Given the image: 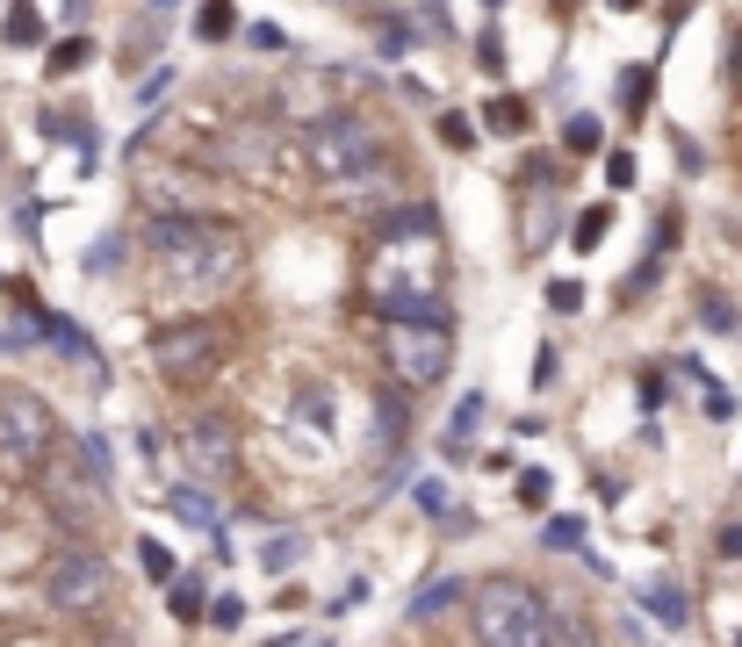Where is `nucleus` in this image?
Here are the masks:
<instances>
[{
    "mask_svg": "<svg viewBox=\"0 0 742 647\" xmlns=\"http://www.w3.org/2000/svg\"><path fill=\"white\" fill-rule=\"evenodd\" d=\"M642 611L663 626V634H685V626H692V597H685V583H677V576H649V583H642Z\"/></svg>",
    "mask_w": 742,
    "mask_h": 647,
    "instance_id": "nucleus-18",
    "label": "nucleus"
},
{
    "mask_svg": "<svg viewBox=\"0 0 742 647\" xmlns=\"http://www.w3.org/2000/svg\"><path fill=\"white\" fill-rule=\"evenodd\" d=\"M692 310H700V331H714V338H729L735 331V302L729 296H721V288H700V296H692Z\"/></svg>",
    "mask_w": 742,
    "mask_h": 647,
    "instance_id": "nucleus-29",
    "label": "nucleus"
},
{
    "mask_svg": "<svg viewBox=\"0 0 742 647\" xmlns=\"http://www.w3.org/2000/svg\"><path fill=\"white\" fill-rule=\"evenodd\" d=\"M289 431H296V446H325L332 439V381H303L296 389Z\"/></svg>",
    "mask_w": 742,
    "mask_h": 647,
    "instance_id": "nucleus-17",
    "label": "nucleus"
},
{
    "mask_svg": "<svg viewBox=\"0 0 742 647\" xmlns=\"http://www.w3.org/2000/svg\"><path fill=\"white\" fill-rule=\"evenodd\" d=\"M541 647H598V619L584 605H555L548 597V626H541Z\"/></svg>",
    "mask_w": 742,
    "mask_h": 647,
    "instance_id": "nucleus-20",
    "label": "nucleus"
},
{
    "mask_svg": "<svg viewBox=\"0 0 742 647\" xmlns=\"http://www.w3.org/2000/svg\"><path fill=\"white\" fill-rule=\"evenodd\" d=\"M51 454H58V410L37 389H0V475L37 482Z\"/></svg>",
    "mask_w": 742,
    "mask_h": 647,
    "instance_id": "nucleus-8",
    "label": "nucleus"
},
{
    "mask_svg": "<svg viewBox=\"0 0 742 647\" xmlns=\"http://www.w3.org/2000/svg\"><path fill=\"white\" fill-rule=\"evenodd\" d=\"M605 180H613V188H634V151H613V159H605Z\"/></svg>",
    "mask_w": 742,
    "mask_h": 647,
    "instance_id": "nucleus-52",
    "label": "nucleus"
},
{
    "mask_svg": "<svg viewBox=\"0 0 742 647\" xmlns=\"http://www.w3.org/2000/svg\"><path fill=\"white\" fill-rule=\"evenodd\" d=\"M634 396H642V410H663V367H642V389Z\"/></svg>",
    "mask_w": 742,
    "mask_h": 647,
    "instance_id": "nucleus-51",
    "label": "nucleus"
},
{
    "mask_svg": "<svg viewBox=\"0 0 742 647\" xmlns=\"http://www.w3.org/2000/svg\"><path fill=\"white\" fill-rule=\"evenodd\" d=\"M145 259L159 267V281L188 288V296H217L246 273V230L231 216H145L138 230Z\"/></svg>",
    "mask_w": 742,
    "mask_h": 647,
    "instance_id": "nucleus-1",
    "label": "nucleus"
},
{
    "mask_svg": "<svg viewBox=\"0 0 742 647\" xmlns=\"http://www.w3.org/2000/svg\"><path fill=\"white\" fill-rule=\"evenodd\" d=\"M202 166H217V173H231V180H275V166H281V122L275 116H238V122H224L217 137H209V151H202Z\"/></svg>",
    "mask_w": 742,
    "mask_h": 647,
    "instance_id": "nucleus-9",
    "label": "nucleus"
},
{
    "mask_svg": "<svg viewBox=\"0 0 742 647\" xmlns=\"http://www.w3.org/2000/svg\"><path fill=\"white\" fill-rule=\"evenodd\" d=\"M123 252H130L123 230H101V238L87 245V273H116V259H123Z\"/></svg>",
    "mask_w": 742,
    "mask_h": 647,
    "instance_id": "nucleus-35",
    "label": "nucleus"
},
{
    "mask_svg": "<svg viewBox=\"0 0 742 647\" xmlns=\"http://www.w3.org/2000/svg\"><path fill=\"white\" fill-rule=\"evenodd\" d=\"M202 619L217 626V634H238V626H246V597H231V590H224V597H209V611H202Z\"/></svg>",
    "mask_w": 742,
    "mask_h": 647,
    "instance_id": "nucleus-41",
    "label": "nucleus"
},
{
    "mask_svg": "<svg viewBox=\"0 0 742 647\" xmlns=\"http://www.w3.org/2000/svg\"><path fill=\"white\" fill-rule=\"evenodd\" d=\"M729 647H742V634H735V640H729Z\"/></svg>",
    "mask_w": 742,
    "mask_h": 647,
    "instance_id": "nucleus-57",
    "label": "nucleus"
},
{
    "mask_svg": "<svg viewBox=\"0 0 742 647\" xmlns=\"http://www.w3.org/2000/svg\"><path fill=\"white\" fill-rule=\"evenodd\" d=\"M37 497H43V511H51L66 532H87V526H101V504H109V489H101L72 454H51V460L37 468Z\"/></svg>",
    "mask_w": 742,
    "mask_h": 647,
    "instance_id": "nucleus-10",
    "label": "nucleus"
},
{
    "mask_svg": "<svg viewBox=\"0 0 742 647\" xmlns=\"http://www.w3.org/2000/svg\"><path fill=\"white\" fill-rule=\"evenodd\" d=\"M37 597L58 611V619H95V611L116 597V568H109V554H101L95 539H66V547L43 561Z\"/></svg>",
    "mask_w": 742,
    "mask_h": 647,
    "instance_id": "nucleus-6",
    "label": "nucleus"
},
{
    "mask_svg": "<svg viewBox=\"0 0 742 647\" xmlns=\"http://www.w3.org/2000/svg\"><path fill=\"white\" fill-rule=\"evenodd\" d=\"M563 145H570V151H577V159H592V151L605 145L598 116H570V122H563Z\"/></svg>",
    "mask_w": 742,
    "mask_h": 647,
    "instance_id": "nucleus-39",
    "label": "nucleus"
},
{
    "mask_svg": "<svg viewBox=\"0 0 742 647\" xmlns=\"http://www.w3.org/2000/svg\"><path fill=\"white\" fill-rule=\"evenodd\" d=\"M656 281H663V252H642V259H634V273H627V288H620V302H642Z\"/></svg>",
    "mask_w": 742,
    "mask_h": 647,
    "instance_id": "nucleus-36",
    "label": "nucleus"
},
{
    "mask_svg": "<svg viewBox=\"0 0 742 647\" xmlns=\"http://www.w3.org/2000/svg\"><path fill=\"white\" fill-rule=\"evenodd\" d=\"M520 504L526 511H548L555 504V475L548 468H520Z\"/></svg>",
    "mask_w": 742,
    "mask_h": 647,
    "instance_id": "nucleus-37",
    "label": "nucleus"
},
{
    "mask_svg": "<svg viewBox=\"0 0 742 647\" xmlns=\"http://www.w3.org/2000/svg\"><path fill=\"white\" fill-rule=\"evenodd\" d=\"M397 94H404V101H412V108H433V101H441V94H433V87H426V80H412V72H404V80H397Z\"/></svg>",
    "mask_w": 742,
    "mask_h": 647,
    "instance_id": "nucleus-53",
    "label": "nucleus"
},
{
    "mask_svg": "<svg viewBox=\"0 0 742 647\" xmlns=\"http://www.w3.org/2000/svg\"><path fill=\"white\" fill-rule=\"evenodd\" d=\"M714 554H721V561H742V518H721V532H714Z\"/></svg>",
    "mask_w": 742,
    "mask_h": 647,
    "instance_id": "nucleus-48",
    "label": "nucleus"
},
{
    "mask_svg": "<svg viewBox=\"0 0 742 647\" xmlns=\"http://www.w3.org/2000/svg\"><path fill=\"white\" fill-rule=\"evenodd\" d=\"M383 367H389V389L404 396L441 389L454 367V310L426 324H383Z\"/></svg>",
    "mask_w": 742,
    "mask_h": 647,
    "instance_id": "nucleus-7",
    "label": "nucleus"
},
{
    "mask_svg": "<svg viewBox=\"0 0 742 647\" xmlns=\"http://www.w3.org/2000/svg\"><path fill=\"white\" fill-rule=\"evenodd\" d=\"M180 454H188L209 482H231L238 475V425L224 418V410H195L188 431H180Z\"/></svg>",
    "mask_w": 742,
    "mask_h": 647,
    "instance_id": "nucleus-13",
    "label": "nucleus"
},
{
    "mask_svg": "<svg viewBox=\"0 0 742 647\" xmlns=\"http://www.w3.org/2000/svg\"><path fill=\"white\" fill-rule=\"evenodd\" d=\"M231 29H238V8H231V0H209V8L195 14V37H202V43H224Z\"/></svg>",
    "mask_w": 742,
    "mask_h": 647,
    "instance_id": "nucleus-33",
    "label": "nucleus"
},
{
    "mask_svg": "<svg viewBox=\"0 0 742 647\" xmlns=\"http://www.w3.org/2000/svg\"><path fill=\"white\" fill-rule=\"evenodd\" d=\"M454 605H468V583H462V576H433V583H418V597H412V626L447 619Z\"/></svg>",
    "mask_w": 742,
    "mask_h": 647,
    "instance_id": "nucleus-22",
    "label": "nucleus"
},
{
    "mask_svg": "<svg viewBox=\"0 0 742 647\" xmlns=\"http://www.w3.org/2000/svg\"><path fill=\"white\" fill-rule=\"evenodd\" d=\"M166 87H174V72L159 66V72H151V80H138V108H159V101H166Z\"/></svg>",
    "mask_w": 742,
    "mask_h": 647,
    "instance_id": "nucleus-49",
    "label": "nucleus"
},
{
    "mask_svg": "<svg viewBox=\"0 0 742 647\" xmlns=\"http://www.w3.org/2000/svg\"><path fill=\"white\" fill-rule=\"evenodd\" d=\"M375 439H383V454H389V460L412 454V396L389 389V381L375 389Z\"/></svg>",
    "mask_w": 742,
    "mask_h": 647,
    "instance_id": "nucleus-16",
    "label": "nucleus"
},
{
    "mask_svg": "<svg viewBox=\"0 0 742 647\" xmlns=\"http://www.w3.org/2000/svg\"><path fill=\"white\" fill-rule=\"evenodd\" d=\"M476 66H483V72H505V37H497V22L476 37Z\"/></svg>",
    "mask_w": 742,
    "mask_h": 647,
    "instance_id": "nucleus-43",
    "label": "nucleus"
},
{
    "mask_svg": "<svg viewBox=\"0 0 742 647\" xmlns=\"http://www.w3.org/2000/svg\"><path fill=\"white\" fill-rule=\"evenodd\" d=\"M412 43H418V37H412V14H404V8H383V14H375V58H383V66H397Z\"/></svg>",
    "mask_w": 742,
    "mask_h": 647,
    "instance_id": "nucleus-25",
    "label": "nucleus"
},
{
    "mask_svg": "<svg viewBox=\"0 0 742 647\" xmlns=\"http://www.w3.org/2000/svg\"><path fill=\"white\" fill-rule=\"evenodd\" d=\"M541 539H548V547H584V518H548Z\"/></svg>",
    "mask_w": 742,
    "mask_h": 647,
    "instance_id": "nucleus-44",
    "label": "nucleus"
},
{
    "mask_svg": "<svg viewBox=\"0 0 742 647\" xmlns=\"http://www.w3.org/2000/svg\"><path fill=\"white\" fill-rule=\"evenodd\" d=\"M548 310L577 317V310H584V281H548Z\"/></svg>",
    "mask_w": 742,
    "mask_h": 647,
    "instance_id": "nucleus-46",
    "label": "nucleus"
},
{
    "mask_svg": "<svg viewBox=\"0 0 742 647\" xmlns=\"http://www.w3.org/2000/svg\"><path fill=\"white\" fill-rule=\"evenodd\" d=\"M37 223H43V202H22V209H14V230H22V238H37Z\"/></svg>",
    "mask_w": 742,
    "mask_h": 647,
    "instance_id": "nucleus-55",
    "label": "nucleus"
},
{
    "mask_svg": "<svg viewBox=\"0 0 742 647\" xmlns=\"http://www.w3.org/2000/svg\"><path fill=\"white\" fill-rule=\"evenodd\" d=\"M605 223H613V202L584 209V216H577V230H570V245H577V252H598V245H605Z\"/></svg>",
    "mask_w": 742,
    "mask_h": 647,
    "instance_id": "nucleus-34",
    "label": "nucleus"
},
{
    "mask_svg": "<svg viewBox=\"0 0 742 647\" xmlns=\"http://www.w3.org/2000/svg\"><path fill=\"white\" fill-rule=\"evenodd\" d=\"M43 37H51L43 8H8V14H0V43H14V51H37Z\"/></svg>",
    "mask_w": 742,
    "mask_h": 647,
    "instance_id": "nucleus-26",
    "label": "nucleus"
},
{
    "mask_svg": "<svg viewBox=\"0 0 742 647\" xmlns=\"http://www.w3.org/2000/svg\"><path fill=\"white\" fill-rule=\"evenodd\" d=\"M246 43L253 51H289V29L281 22H246Z\"/></svg>",
    "mask_w": 742,
    "mask_h": 647,
    "instance_id": "nucleus-42",
    "label": "nucleus"
},
{
    "mask_svg": "<svg viewBox=\"0 0 742 647\" xmlns=\"http://www.w3.org/2000/svg\"><path fill=\"white\" fill-rule=\"evenodd\" d=\"M412 504L433 518V526H447V532H468V511L454 504V489L441 482V475H418V482H412Z\"/></svg>",
    "mask_w": 742,
    "mask_h": 647,
    "instance_id": "nucleus-21",
    "label": "nucleus"
},
{
    "mask_svg": "<svg viewBox=\"0 0 742 647\" xmlns=\"http://www.w3.org/2000/svg\"><path fill=\"white\" fill-rule=\"evenodd\" d=\"M412 14V37L418 43H447L454 37V8H404Z\"/></svg>",
    "mask_w": 742,
    "mask_h": 647,
    "instance_id": "nucleus-32",
    "label": "nucleus"
},
{
    "mask_svg": "<svg viewBox=\"0 0 742 647\" xmlns=\"http://www.w3.org/2000/svg\"><path fill=\"white\" fill-rule=\"evenodd\" d=\"M368 302L383 310V324L447 317V238L375 245V259H368Z\"/></svg>",
    "mask_w": 742,
    "mask_h": 647,
    "instance_id": "nucleus-2",
    "label": "nucleus"
},
{
    "mask_svg": "<svg viewBox=\"0 0 742 647\" xmlns=\"http://www.w3.org/2000/svg\"><path fill=\"white\" fill-rule=\"evenodd\" d=\"M72 460H80V468L95 475L101 489L116 482V446H109V431H80V446H72Z\"/></svg>",
    "mask_w": 742,
    "mask_h": 647,
    "instance_id": "nucleus-28",
    "label": "nucleus"
},
{
    "mask_svg": "<svg viewBox=\"0 0 742 647\" xmlns=\"http://www.w3.org/2000/svg\"><path fill=\"white\" fill-rule=\"evenodd\" d=\"M166 611H174L180 626H202V611H209L202 576H174V583H166Z\"/></svg>",
    "mask_w": 742,
    "mask_h": 647,
    "instance_id": "nucleus-27",
    "label": "nucleus"
},
{
    "mask_svg": "<svg viewBox=\"0 0 742 647\" xmlns=\"http://www.w3.org/2000/svg\"><path fill=\"white\" fill-rule=\"evenodd\" d=\"M138 568H145V583H159V590H166V583H174L180 576V561H174V547H166V539H138Z\"/></svg>",
    "mask_w": 742,
    "mask_h": 647,
    "instance_id": "nucleus-31",
    "label": "nucleus"
},
{
    "mask_svg": "<svg viewBox=\"0 0 742 647\" xmlns=\"http://www.w3.org/2000/svg\"><path fill=\"white\" fill-rule=\"evenodd\" d=\"M620 87H627L620 108H627V116H642V108H649V87H656V66H627V72H620Z\"/></svg>",
    "mask_w": 742,
    "mask_h": 647,
    "instance_id": "nucleus-38",
    "label": "nucleus"
},
{
    "mask_svg": "<svg viewBox=\"0 0 742 647\" xmlns=\"http://www.w3.org/2000/svg\"><path fill=\"white\" fill-rule=\"evenodd\" d=\"M548 590L534 576H483L468 583V634L476 647H541Z\"/></svg>",
    "mask_w": 742,
    "mask_h": 647,
    "instance_id": "nucleus-3",
    "label": "nucleus"
},
{
    "mask_svg": "<svg viewBox=\"0 0 742 647\" xmlns=\"http://www.w3.org/2000/svg\"><path fill=\"white\" fill-rule=\"evenodd\" d=\"M138 454L151 460V468H159V460H166V431H159V425H145V431H138Z\"/></svg>",
    "mask_w": 742,
    "mask_h": 647,
    "instance_id": "nucleus-54",
    "label": "nucleus"
},
{
    "mask_svg": "<svg viewBox=\"0 0 742 647\" xmlns=\"http://www.w3.org/2000/svg\"><path fill=\"white\" fill-rule=\"evenodd\" d=\"M563 166L555 159H526V188H520V259H541L563 230V195H555Z\"/></svg>",
    "mask_w": 742,
    "mask_h": 647,
    "instance_id": "nucleus-11",
    "label": "nucleus"
},
{
    "mask_svg": "<svg viewBox=\"0 0 742 647\" xmlns=\"http://www.w3.org/2000/svg\"><path fill=\"white\" fill-rule=\"evenodd\" d=\"M418 238H441V202H389L383 223H375V245H418Z\"/></svg>",
    "mask_w": 742,
    "mask_h": 647,
    "instance_id": "nucleus-15",
    "label": "nucleus"
},
{
    "mask_svg": "<svg viewBox=\"0 0 742 647\" xmlns=\"http://www.w3.org/2000/svg\"><path fill=\"white\" fill-rule=\"evenodd\" d=\"M310 647H332V640H310Z\"/></svg>",
    "mask_w": 742,
    "mask_h": 647,
    "instance_id": "nucleus-56",
    "label": "nucleus"
},
{
    "mask_svg": "<svg viewBox=\"0 0 742 647\" xmlns=\"http://www.w3.org/2000/svg\"><path fill=\"white\" fill-rule=\"evenodd\" d=\"M700 410H706L714 425H729V418H735V396H729V389H706V396H700Z\"/></svg>",
    "mask_w": 742,
    "mask_h": 647,
    "instance_id": "nucleus-50",
    "label": "nucleus"
},
{
    "mask_svg": "<svg viewBox=\"0 0 742 647\" xmlns=\"http://www.w3.org/2000/svg\"><path fill=\"white\" fill-rule=\"evenodd\" d=\"M87 58H95V37H66V43H51V51H43V72H51V80H72Z\"/></svg>",
    "mask_w": 742,
    "mask_h": 647,
    "instance_id": "nucleus-30",
    "label": "nucleus"
},
{
    "mask_svg": "<svg viewBox=\"0 0 742 647\" xmlns=\"http://www.w3.org/2000/svg\"><path fill=\"white\" fill-rule=\"evenodd\" d=\"M166 511H174L188 532H224V504L209 497L202 482H174V489H166Z\"/></svg>",
    "mask_w": 742,
    "mask_h": 647,
    "instance_id": "nucleus-19",
    "label": "nucleus"
},
{
    "mask_svg": "<svg viewBox=\"0 0 742 647\" xmlns=\"http://www.w3.org/2000/svg\"><path fill=\"white\" fill-rule=\"evenodd\" d=\"M483 122H491L497 137H520V130H526V101H512V94L491 101V108H483Z\"/></svg>",
    "mask_w": 742,
    "mask_h": 647,
    "instance_id": "nucleus-40",
    "label": "nucleus"
},
{
    "mask_svg": "<svg viewBox=\"0 0 742 647\" xmlns=\"http://www.w3.org/2000/svg\"><path fill=\"white\" fill-rule=\"evenodd\" d=\"M138 195L159 216H209V173L202 166H180V159L138 166Z\"/></svg>",
    "mask_w": 742,
    "mask_h": 647,
    "instance_id": "nucleus-12",
    "label": "nucleus"
},
{
    "mask_svg": "<svg viewBox=\"0 0 742 647\" xmlns=\"http://www.w3.org/2000/svg\"><path fill=\"white\" fill-rule=\"evenodd\" d=\"M231 352V324L224 317H174L145 338V367L166 381V389H195L209 381V367Z\"/></svg>",
    "mask_w": 742,
    "mask_h": 647,
    "instance_id": "nucleus-5",
    "label": "nucleus"
},
{
    "mask_svg": "<svg viewBox=\"0 0 742 647\" xmlns=\"http://www.w3.org/2000/svg\"><path fill=\"white\" fill-rule=\"evenodd\" d=\"M37 338H43L51 352H66L72 367H87V381H95V389H109V360H101L95 338H87L66 310H43V302H37V310H29V346H37Z\"/></svg>",
    "mask_w": 742,
    "mask_h": 647,
    "instance_id": "nucleus-14",
    "label": "nucleus"
},
{
    "mask_svg": "<svg viewBox=\"0 0 742 647\" xmlns=\"http://www.w3.org/2000/svg\"><path fill=\"white\" fill-rule=\"evenodd\" d=\"M555 375H563V352H555V346H534V389H555Z\"/></svg>",
    "mask_w": 742,
    "mask_h": 647,
    "instance_id": "nucleus-47",
    "label": "nucleus"
},
{
    "mask_svg": "<svg viewBox=\"0 0 742 647\" xmlns=\"http://www.w3.org/2000/svg\"><path fill=\"white\" fill-rule=\"evenodd\" d=\"M483 410H491V396H483V389H468L462 404H454V418H447V431H441V454H447V460H468V431L483 425Z\"/></svg>",
    "mask_w": 742,
    "mask_h": 647,
    "instance_id": "nucleus-24",
    "label": "nucleus"
},
{
    "mask_svg": "<svg viewBox=\"0 0 742 647\" xmlns=\"http://www.w3.org/2000/svg\"><path fill=\"white\" fill-rule=\"evenodd\" d=\"M441 137H447L454 151H468V145H476V122H468V116H454V108H441Z\"/></svg>",
    "mask_w": 742,
    "mask_h": 647,
    "instance_id": "nucleus-45",
    "label": "nucleus"
},
{
    "mask_svg": "<svg viewBox=\"0 0 742 647\" xmlns=\"http://www.w3.org/2000/svg\"><path fill=\"white\" fill-rule=\"evenodd\" d=\"M303 554H310V532H289V526H281V532H267L260 547H253V561H260L267 576H296Z\"/></svg>",
    "mask_w": 742,
    "mask_h": 647,
    "instance_id": "nucleus-23",
    "label": "nucleus"
},
{
    "mask_svg": "<svg viewBox=\"0 0 742 647\" xmlns=\"http://www.w3.org/2000/svg\"><path fill=\"white\" fill-rule=\"evenodd\" d=\"M303 166H310L325 188H346V180H360V173H375L383 166V130H375L360 108H325V116H310L303 122Z\"/></svg>",
    "mask_w": 742,
    "mask_h": 647,
    "instance_id": "nucleus-4",
    "label": "nucleus"
}]
</instances>
